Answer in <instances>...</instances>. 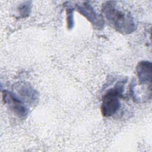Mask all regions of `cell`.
<instances>
[{
	"label": "cell",
	"mask_w": 152,
	"mask_h": 152,
	"mask_svg": "<svg viewBox=\"0 0 152 152\" xmlns=\"http://www.w3.org/2000/svg\"><path fill=\"white\" fill-rule=\"evenodd\" d=\"M75 7L77 11L81 15L84 16L95 28H101V26L103 24V18L98 17L89 4L85 2L83 5H76Z\"/></svg>",
	"instance_id": "5b68a950"
},
{
	"label": "cell",
	"mask_w": 152,
	"mask_h": 152,
	"mask_svg": "<svg viewBox=\"0 0 152 152\" xmlns=\"http://www.w3.org/2000/svg\"><path fill=\"white\" fill-rule=\"evenodd\" d=\"M124 86L123 82L118 83L115 87L109 90L103 96L100 107L103 116H111L120 108L119 97L122 96Z\"/></svg>",
	"instance_id": "7a4b0ae2"
},
{
	"label": "cell",
	"mask_w": 152,
	"mask_h": 152,
	"mask_svg": "<svg viewBox=\"0 0 152 152\" xmlns=\"http://www.w3.org/2000/svg\"><path fill=\"white\" fill-rule=\"evenodd\" d=\"M66 22L68 28H72L74 26V18H73V10L67 9L66 10Z\"/></svg>",
	"instance_id": "ba28073f"
},
{
	"label": "cell",
	"mask_w": 152,
	"mask_h": 152,
	"mask_svg": "<svg viewBox=\"0 0 152 152\" xmlns=\"http://www.w3.org/2000/svg\"><path fill=\"white\" fill-rule=\"evenodd\" d=\"M2 97L5 103L7 104L11 110L18 118L24 119L27 116L28 113V109L14 94L4 91Z\"/></svg>",
	"instance_id": "3957f363"
},
{
	"label": "cell",
	"mask_w": 152,
	"mask_h": 152,
	"mask_svg": "<svg viewBox=\"0 0 152 152\" xmlns=\"http://www.w3.org/2000/svg\"><path fill=\"white\" fill-rule=\"evenodd\" d=\"M102 11L108 22L119 33L130 34L135 30L136 26L132 17L118 9L115 2H106L103 5Z\"/></svg>",
	"instance_id": "6da1fadb"
},
{
	"label": "cell",
	"mask_w": 152,
	"mask_h": 152,
	"mask_svg": "<svg viewBox=\"0 0 152 152\" xmlns=\"http://www.w3.org/2000/svg\"><path fill=\"white\" fill-rule=\"evenodd\" d=\"M137 75L141 84H147L151 87L152 76V65L149 61L140 62L136 68Z\"/></svg>",
	"instance_id": "277c9868"
},
{
	"label": "cell",
	"mask_w": 152,
	"mask_h": 152,
	"mask_svg": "<svg viewBox=\"0 0 152 152\" xmlns=\"http://www.w3.org/2000/svg\"><path fill=\"white\" fill-rule=\"evenodd\" d=\"M15 90L17 91V95L21 98V100H24L28 103H34L37 100V94L33 88L25 84H18L15 86ZM23 102V101H22Z\"/></svg>",
	"instance_id": "8992f818"
},
{
	"label": "cell",
	"mask_w": 152,
	"mask_h": 152,
	"mask_svg": "<svg viewBox=\"0 0 152 152\" xmlns=\"http://www.w3.org/2000/svg\"><path fill=\"white\" fill-rule=\"evenodd\" d=\"M30 10V4H28V2H25L21 5H20L19 8V12L20 15L23 17H26L28 15L29 11Z\"/></svg>",
	"instance_id": "52a82bcc"
}]
</instances>
